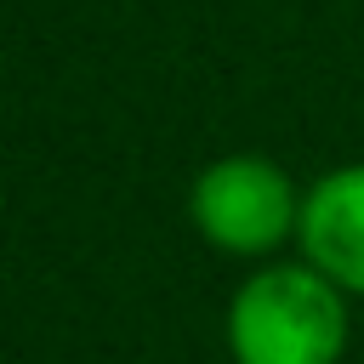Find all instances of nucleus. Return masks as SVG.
Here are the masks:
<instances>
[{
	"instance_id": "f257e3e1",
	"label": "nucleus",
	"mask_w": 364,
	"mask_h": 364,
	"mask_svg": "<svg viewBox=\"0 0 364 364\" xmlns=\"http://www.w3.org/2000/svg\"><path fill=\"white\" fill-rule=\"evenodd\" d=\"M228 364H341L353 347V296L307 256L256 262L222 307Z\"/></svg>"
},
{
	"instance_id": "f03ea898",
	"label": "nucleus",
	"mask_w": 364,
	"mask_h": 364,
	"mask_svg": "<svg viewBox=\"0 0 364 364\" xmlns=\"http://www.w3.org/2000/svg\"><path fill=\"white\" fill-rule=\"evenodd\" d=\"M301 199H307V182H296L273 154L233 148V154H216L193 171L188 228L199 233L205 250L256 267V262L296 250Z\"/></svg>"
},
{
	"instance_id": "7ed1b4c3",
	"label": "nucleus",
	"mask_w": 364,
	"mask_h": 364,
	"mask_svg": "<svg viewBox=\"0 0 364 364\" xmlns=\"http://www.w3.org/2000/svg\"><path fill=\"white\" fill-rule=\"evenodd\" d=\"M296 256H307L330 284L364 301V159L330 165L307 182Z\"/></svg>"
}]
</instances>
